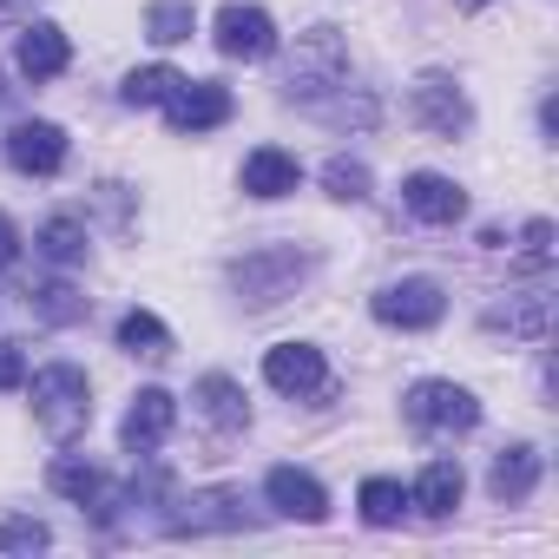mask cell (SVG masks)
<instances>
[{"mask_svg":"<svg viewBox=\"0 0 559 559\" xmlns=\"http://www.w3.org/2000/svg\"><path fill=\"white\" fill-rule=\"evenodd\" d=\"M310 270H317L310 250H297V243H263V250H250V257L230 263V290H237L250 310H270V304H284Z\"/></svg>","mask_w":559,"mask_h":559,"instance_id":"1","label":"cell"},{"mask_svg":"<svg viewBox=\"0 0 559 559\" xmlns=\"http://www.w3.org/2000/svg\"><path fill=\"white\" fill-rule=\"evenodd\" d=\"M34 421H40L53 441H80V435L93 428V382H86V369L47 362V369L34 376Z\"/></svg>","mask_w":559,"mask_h":559,"instance_id":"2","label":"cell"},{"mask_svg":"<svg viewBox=\"0 0 559 559\" xmlns=\"http://www.w3.org/2000/svg\"><path fill=\"white\" fill-rule=\"evenodd\" d=\"M343 80H349V47H343V34H336V27L297 34V53H290V67H284V93H290V99H323V93H336Z\"/></svg>","mask_w":559,"mask_h":559,"instance_id":"3","label":"cell"},{"mask_svg":"<svg viewBox=\"0 0 559 559\" xmlns=\"http://www.w3.org/2000/svg\"><path fill=\"white\" fill-rule=\"evenodd\" d=\"M376 323L389 330H435L448 317V290L435 284V276H402V284H382L376 290Z\"/></svg>","mask_w":559,"mask_h":559,"instance_id":"4","label":"cell"},{"mask_svg":"<svg viewBox=\"0 0 559 559\" xmlns=\"http://www.w3.org/2000/svg\"><path fill=\"white\" fill-rule=\"evenodd\" d=\"M402 408H408V421L428 428V435H467V428L480 421V402H474L461 382H415Z\"/></svg>","mask_w":559,"mask_h":559,"instance_id":"5","label":"cell"},{"mask_svg":"<svg viewBox=\"0 0 559 559\" xmlns=\"http://www.w3.org/2000/svg\"><path fill=\"white\" fill-rule=\"evenodd\" d=\"M211 40H217L224 60H270L276 53V21L263 8H250V0H230L211 21Z\"/></svg>","mask_w":559,"mask_h":559,"instance_id":"6","label":"cell"},{"mask_svg":"<svg viewBox=\"0 0 559 559\" xmlns=\"http://www.w3.org/2000/svg\"><path fill=\"white\" fill-rule=\"evenodd\" d=\"M408 112H415L435 139H461V132L474 126V106H467V93H461L448 73H421V80L408 86Z\"/></svg>","mask_w":559,"mask_h":559,"instance_id":"7","label":"cell"},{"mask_svg":"<svg viewBox=\"0 0 559 559\" xmlns=\"http://www.w3.org/2000/svg\"><path fill=\"white\" fill-rule=\"evenodd\" d=\"M237 112V99H230V86H217V80H185L171 99H165V119H171V132H217L224 119Z\"/></svg>","mask_w":559,"mask_h":559,"instance_id":"8","label":"cell"},{"mask_svg":"<svg viewBox=\"0 0 559 559\" xmlns=\"http://www.w3.org/2000/svg\"><path fill=\"white\" fill-rule=\"evenodd\" d=\"M263 382H270L276 395H317V389L330 382V362H323L317 343H276V349L263 356Z\"/></svg>","mask_w":559,"mask_h":559,"instance_id":"9","label":"cell"},{"mask_svg":"<svg viewBox=\"0 0 559 559\" xmlns=\"http://www.w3.org/2000/svg\"><path fill=\"white\" fill-rule=\"evenodd\" d=\"M171 428H178V402L165 389H139L126 421H119V441H126V454H152L171 441Z\"/></svg>","mask_w":559,"mask_h":559,"instance_id":"10","label":"cell"},{"mask_svg":"<svg viewBox=\"0 0 559 559\" xmlns=\"http://www.w3.org/2000/svg\"><path fill=\"white\" fill-rule=\"evenodd\" d=\"M8 158H14V171H27V178H53V171L67 165V132H60L53 119H21V126L8 132Z\"/></svg>","mask_w":559,"mask_h":559,"instance_id":"11","label":"cell"},{"mask_svg":"<svg viewBox=\"0 0 559 559\" xmlns=\"http://www.w3.org/2000/svg\"><path fill=\"white\" fill-rule=\"evenodd\" d=\"M263 493H270V507L284 513V520H304V526H317V520L330 513V493H323V480H317V474H304V467H270Z\"/></svg>","mask_w":559,"mask_h":559,"instance_id":"12","label":"cell"},{"mask_svg":"<svg viewBox=\"0 0 559 559\" xmlns=\"http://www.w3.org/2000/svg\"><path fill=\"white\" fill-rule=\"evenodd\" d=\"M14 67L40 86V80H60L73 67V40L53 27V21H27L21 27V47H14Z\"/></svg>","mask_w":559,"mask_h":559,"instance_id":"13","label":"cell"},{"mask_svg":"<svg viewBox=\"0 0 559 559\" xmlns=\"http://www.w3.org/2000/svg\"><path fill=\"white\" fill-rule=\"evenodd\" d=\"M402 204H408L421 224H461V217H467V191H461L454 178H441V171H415V178L402 185Z\"/></svg>","mask_w":559,"mask_h":559,"instance_id":"14","label":"cell"},{"mask_svg":"<svg viewBox=\"0 0 559 559\" xmlns=\"http://www.w3.org/2000/svg\"><path fill=\"white\" fill-rule=\"evenodd\" d=\"M533 487H539V448H526V441L500 448V454H493V467H487V493H493L500 507H520Z\"/></svg>","mask_w":559,"mask_h":559,"instance_id":"15","label":"cell"},{"mask_svg":"<svg viewBox=\"0 0 559 559\" xmlns=\"http://www.w3.org/2000/svg\"><path fill=\"white\" fill-rule=\"evenodd\" d=\"M461 487H467L461 461H448V454H441V461H428V467H421V480L408 487V507H415V513H428V520H448V513L461 507Z\"/></svg>","mask_w":559,"mask_h":559,"instance_id":"16","label":"cell"},{"mask_svg":"<svg viewBox=\"0 0 559 559\" xmlns=\"http://www.w3.org/2000/svg\"><path fill=\"white\" fill-rule=\"evenodd\" d=\"M297 178H304V165H297L284 145H257V152L243 158V191H250V198H290Z\"/></svg>","mask_w":559,"mask_h":559,"instance_id":"17","label":"cell"},{"mask_svg":"<svg viewBox=\"0 0 559 559\" xmlns=\"http://www.w3.org/2000/svg\"><path fill=\"white\" fill-rule=\"evenodd\" d=\"M191 402H198L204 428H217V435H237V428L250 421V402H243V389H237L230 376H204V382L191 389Z\"/></svg>","mask_w":559,"mask_h":559,"instance_id":"18","label":"cell"},{"mask_svg":"<svg viewBox=\"0 0 559 559\" xmlns=\"http://www.w3.org/2000/svg\"><path fill=\"white\" fill-rule=\"evenodd\" d=\"M546 310H552V297H546V290H520V297H507V304H493V310H487V330H507V336L539 343V336H546Z\"/></svg>","mask_w":559,"mask_h":559,"instance_id":"19","label":"cell"},{"mask_svg":"<svg viewBox=\"0 0 559 559\" xmlns=\"http://www.w3.org/2000/svg\"><path fill=\"white\" fill-rule=\"evenodd\" d=\"M185 513L171 520V526H185V533H204V526H243V493L237 487H211V493H191V500H178Z\"/></svg>","mask_w":559,"mask_h":559,"instance_id":"20","label":"cell"},{"mask_svg":"<svg viewBox=\"0 0 559 559\" xmlns=\"http://www.w3.org/2000/svg\"><path fill=\"white\" fill-rule=\"evenodd\" d=\"M47 487H53V493H67L73 507H93V513H99V500H106V474H99L93 461H73V454L47 467Z\"/></svg>","mask_w":559,"mask_h":559,"instance_id":"21","label":"cell"},{"mask_svg":"<svg viewBox=\"0 0 559 559\" xmlns=\"http://www.w3.org/2000/svg\"><path fill=\"white\" fill-rule=\"evenodd\" d=\"M119 349L158 362V356H171V330H165L152 310H126V317H119Z\"/></svg>","mask_w":559,"mask_h":559,"instance_id":"22","label":"cell"},{"mask_svg":"<svg viewBox=\"0 0 559 559\" xmlns=\"http://www.w3.org/2000/svg\"><path fill=\"white\" fill-rule=\"evenodd\" d=\"M191 34H198V8H191V0H152V8H145V40L152 47H178Z\"/></svg>","mask_w":559,"mask_h":559,"instance_id":"23","label":"cell"},{"mask_svg":"<svg viewBox=\"0 0 559 559\" xmlns=\"http://www.w3.org/2000/svg\"><path fill=\"white\" fill-rule=\"evenodd\" d=\"M356 507H362V520H369V526H395V520H402V507H408V487H402V480H389V474H376V480H362Z\"/></svg>","mask_w":559,"mask_h":559,"instance_id":"24","label":"cell"},{"mask_svg":"<svg viewBox=\"0 0 559 559\" xmlns=\"http://www.w3.org/2000/svg\"><path fill=\"white\" fill-rule=\"evenodd\" d=\"M178 86H185V73H171V67H132L119 93H126V106H165Z\"/></svg>","mask_w":559,"mask_h":559,"instance_id":"25","label":"cell"},{"mask_svg":"<svg viewBox=\"0 0 559 559\" xmlns=\"http://www.w3.org/2000/svg\"><path fill=\"white\" fill-rule=\"evenodd\" d=\"M34 243H40L47 263H80V257H86V224H80V217H47Z\"/></svg>","mask_w":559,"mask_h":559,"instance_id":"26","label":"cell"},{"mask_svg":"<svg viewBox=\"0 0 559 559\" xmlns=\"http://www.w3.org/2000/svg\"><path fill=\"white\" fill-rule=\"evenodd\" d=\"M323 185H330V198L362 204V198H369V165H362V158H330V165H323Z\"/></svg>","mask_w":559,"mask_h":559,"instance_id":"27","label":"cell"},{"mask_svg":"<svg viewBox=\"0 0 559 559\" xmlns=\"http://www.w3.org/2000/svg\"><path fill=\"white\" fill-rule=\"evenodd\" d=\"M53 533H47V520H34V513H0V552H40Z\"/></svg>","mask_w":559,"mask_h":559,"instance_id":"28","label":"cell"},{"mask_svg":"<svg viewBox=\"0 0 559 559\" xmlns=\"http://www.w3.org/2000/svg\"><path fill=\"white\" fill-rule=\"evenodd\" d=\"M34 310H40L47 323H80V317H86V297H80L73 284H47V290H34Z\"/></svg>","mask_w":559,"mask_h":559,"instance_id":"29","label":"cell"},{"mask_svg":"<svg viewBox=\"0 0 559 559\" xmlns=\"http://www.w3.org/2000/svg\"><path fill=\"white\" fill-rule=\"evenodd\" d=\"M520 243H526V270H539V263L552 257V224H546V217H533V224L520 230Z\"/></svg>","mask_w":559,"mask_h":559,"instance_id":"30","label":"cell"},{"mask_svg":"<svg viewBox=\"0 0 559 559\" xmlns=\"http://www.w3.org/2000/svg\"><path fill=\"white\" fill-rule=\"evenodd\" d=\"M27 382V349L0 336V389H21Z\"/></svg>","mask_w":559,"mask_h":559,"instance_id":"31","label":"cell"},{"mask_svg":"<svg viewBox=\"0 0 559 559\" xmlns=\"http://www.w3.org/2000/svg\"><path fill=\"white\" fill-rule=\"evenodd\" d=\"M21 263V230H14V217L0 211V270H14Z\"/></svg>","mask_w":559,"mask_h":559,"instance_id":"32","label":"cell"},{"mask_svg":"<svg viewBox=\"0 0 559 559\" xmlns=\"http://www.w3.org/2000/svg\"><path fill=\"white\" fill-rule=\"evenodd\" d=\"M14 8H21V0H0V14H14Z\"/></svg>","mask_w":559,"mask_h":559,"instance_id":"33","label":"cell"},{"mask_svg":"<svg viewBox=\"0 0 559 559\" xmlns=\"http://www.w3.org/2000/svg\"><path fill=\"white\" fill-rule=\"evenodd\" d=\"M461 8H487V0H461Z\"/></svg>","mask_w":559,"mask_h":559,"instance_id":"34","label":"cell"},{"mask_svg":"<svg viewBox=\"0 0 559 559\" xmlns=\"http://www.w3.org/2000/svg\"><path fill=\"white\" fill-rule=\"evenodd\" d=\"M0 99H8V86H0Z\"/></svg>","mask_w":559,"mask_h":559,"instance_id":"35","label":"cell"}]
</instances>
